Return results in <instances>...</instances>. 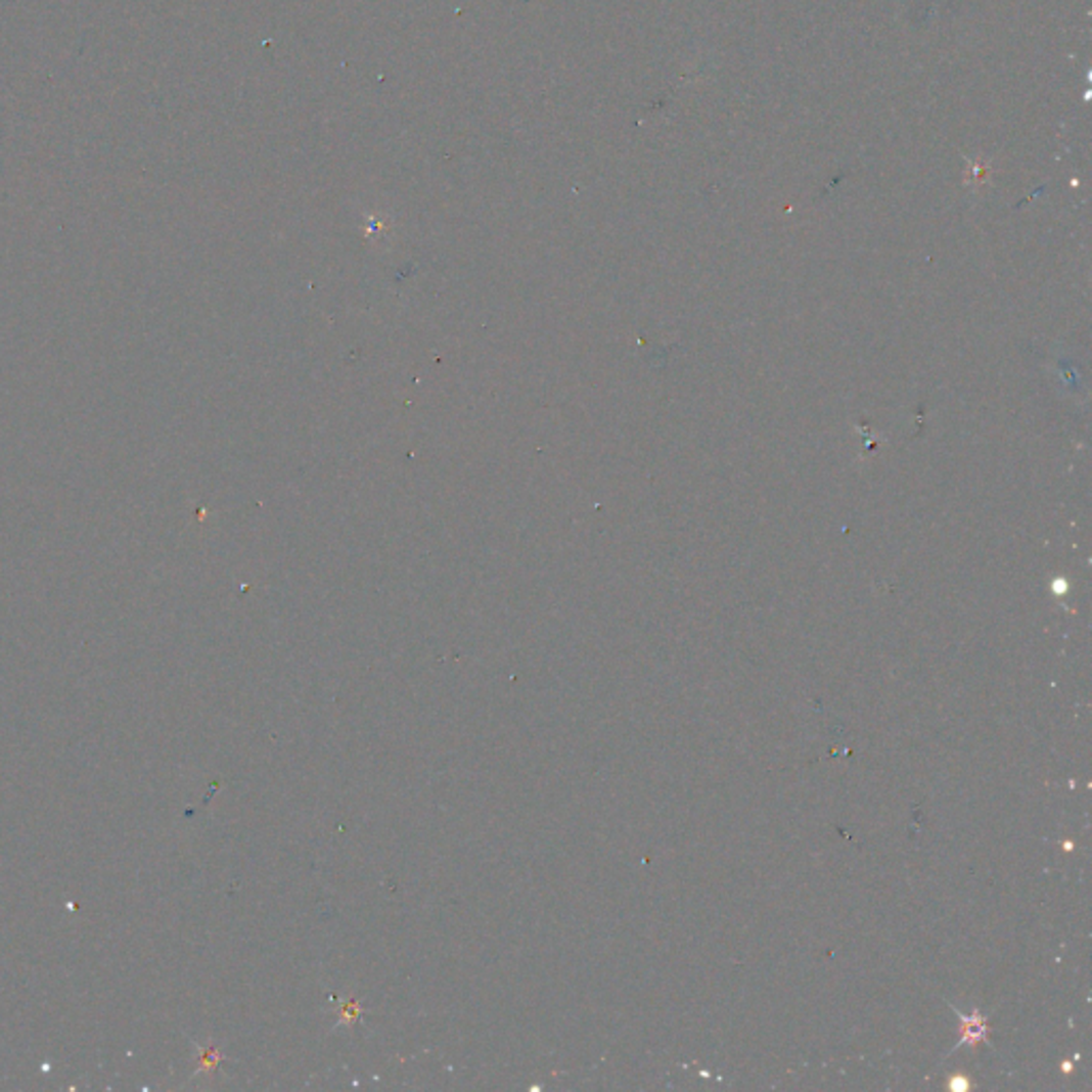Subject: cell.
<instances>
[{
    "mask_svg": "<svg viewBox=\"0 0 1092 1092\" xmlns=\"http://www.w3.org/2000/svg\"><path fill=\"white\" fill-rule=\"evenodd\" d=\"M958 1015H960V1020H962L960 1046H962V1044H977V1041H982V1039L988 1035V1025H986V1020H984V1017H982L977 1011H975L973 1015H969V1017H964L962 1013H958Z\"/></svg>",
    "mask_w": 1092,
    "mask_h": 1092,
    "instance_id": "cell-1",
    "label": "cell"
}]
</instances>
